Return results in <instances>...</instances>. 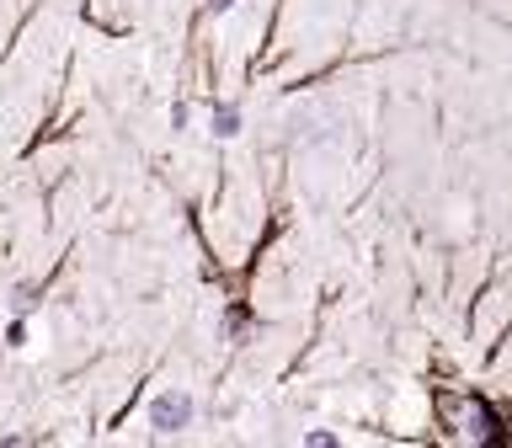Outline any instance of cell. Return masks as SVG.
I'll return each instance as SVG.
<instances>
[{
  "instance_id": "obj_1",
  "label": "cell",
  "mask_w": 512,
  "mask_h": 448,
  "mask_svg": "<svg viewBox=\"0 0 512 448\" xmlns=\"http://www.w3.org/2000/svg\"><path fill=\"white\" fill-rule=\"evenodd\" d=\"M192 395L187 390H166V395H155L150 400V427L155 432H182V427H192Z\"/></svg>"
},
{
  "instance_id": "obj_2",
  "label": "cell",
  "mask_w": 512,
  "mask_h": 448,
  "mask_svg": "<svg viewBox=\"0 0 512 448\" xmlns=\"http://www.w3.org/2000/svg\"><path fill=\"white\" fill-rule=\"evenodd\" d=\"M240 128H246L240 102H214V107H208V134H214V139H235Z\"/></svg>"
},
{
  "instance_id": "obj_3",
  "label": "cell",
  "mask_w": 512,
  "mask_h": 448,
  "mask_svg": "<svg viewBox=\"0 0 512 448\" xmlns=\"http://www.w3.org/2000/svg\"><path fill=\"white\" fill-rule=\"evenodd\" d=\"M304 443L310 448H336V432H304Z\"/></svg>"
},
{
  "instance_id": "obj_4",
  "label": "cell",
  "mask_w": 512,
  "mask_h": 448,
  "mask_svg": "<svg viewBox=\"0 0 512 448\" xmlns=\"http://www.w3.org/2000/svg\"><path fill=\"white\" fill-rule=\"evenodd\" d=\"M230 6H235V0H208V11H214V16H224Z\"/></svg>"
}]
</instances>
